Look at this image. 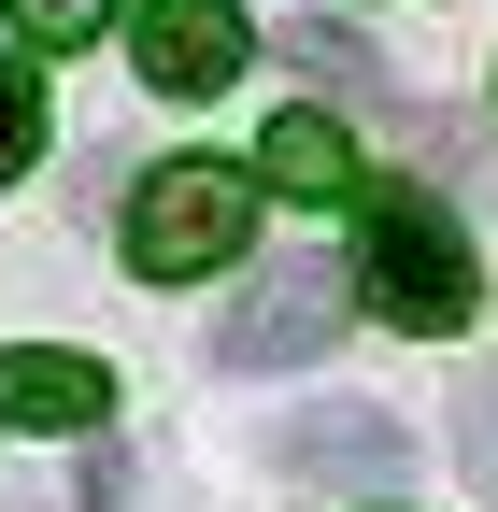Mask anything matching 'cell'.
<instances>
[{
  "mask_svg": "<svg viewBox=\"0 0 498 512\" xmlns=\"http://www.w3.org/2000/svg\"><path fill=\"white\" fill-rule=\"evenodd\" d=\"M385 328H413V342H442V328H470V299H484V271H470V228L427 200V185H385L370 200V228H356V271H342Z\"/></svg>",
  "mask_w": 498,
  "mask_h": 512,
  "instance_id": "1",
  "label": "cell"
},
{
  "mask_svg": "<svg viewBox=\"0 0 498 512\" xmlns=\"http://www.w3.org/2000/svg\"><path fill=\"white\" fill-rule=\"evenodd\" d=\"M242 242H257V171H228V157L143 171V200H129V271L143 285H200V271H228Z\"/></svg>",
  "mask_w": 498,
  "mask_h": 512,
  "instance_id": "2",
  "label": "cell"
},
{
  "mask_svg": "<svg viewBox=\"0 0 498 512\" xmlns=\"http://www.w3.org/2000/svg\"><path fill=\"white\" fill-rule=\"evenodd\" d=\"M342 313H356V285L328 256H271V271L214 313V370H314L342 342Z\"/></svg>",
  "mask_w": 498,
  "mask_h": 512,
  "instance_id": "3",
  "label": "cell"
},
{
  "mask_svg": "<svg viewBox=\"0 0 498 512\" xmlns=\"http://www.w3.org/2000/svg\"><path fill=\"white\" fill-rule=\"evenodd\" d=\"M271 456H285L299 484H356V498H385V484L413 470V427H399V413H370V399H314V413H285V427H271Z\"/></svg>",
  "mask_w": 498,
  "mask_h": 512,
  "instance_id": "4",
  "label": "cell"
},
{
  "mask_svg": "<svg viewBox=\"0 0 498 512\" xmlns=\"http://www.w3.org/2000/svg\"><path fill=\"white\" fill-rule=\"evenodd\" d=\"M129 57H143V86H157V100H214L242 57H257V29H242L228 0H143Z\"/></svg>",
  "mask_w": 498,
  "mask_h": 512,
  "instance_id": "5",
  "label": "cell"
},
{
  "mask_svg": "<svg viewBox=\"0 0 498 512\" xmlns=\"http://www.w3.org/2000/svg\"><path fill=\"white\" fill-rule=\"evenodd\" d=\"M100 413H114V370H100V356L0 342V427H100Z\"/></svg>",
  "mask_w": 498,
  "mask_h": 512,
  "instance_id": "6",
  "label": "cell"
},
{
  "mask_svg": "<svg viewBox=\"0 0 498 512\" xmlns=\"http://www.w3.org/2000/svg\"><path fill=\"white\" fill-rule=\"evenodd\" d=\"M257 185H285V200H356V143H342V114H271Z\"/></svg>",
  "mask_w": 498,
  "mask_h": 512,
  "instance_id": "7",
  "label": "cell"
},
{
  "mask_svg": "<svg viewBox=\"0 0 498 512\" xmlns=\"http://www.w3.org/2000/svg\"><path fill=\"white\" fill-rule=\"evenodd\" d=\"M285 57H299V72H314V86H356V100H385V57H370L356 29H328V15H299V29H271Z\"/></svg>",
  "mask_w": 498,
  "mask_h": 512,
  "instance_id": "8",
  "label": "cell"
},
{
  "mask_svg": "<svg viewBox=\"0 0 498 512\" xmlns=\"http://www.w3.org/2000/svg\"><path fill=\"white\" fill-rule=\"evenodd\" d=\"M43 157V72H29V57H0V185H15Z\"/></svg>",
  "mask_w": 498,
  "mask_h": 512,
  "instance_id": "9",
  "label": "cell"
},
{
  "mask_svg": "<svg viewBox=\"0 0 498 512\" xmlns=\"http://www.w3.org/2000/svg\"><path fill=\"white\" fill-rule=\"evenodd\" d=\"M15 29L57 57V43H100V29H114V0H15Z\"/></svg>",
  "mask_w": 498,
  "mask_h": 512,
  "instance_id": "10",
  "label": "cell"
},
{
  "mask_svg": "<svg viewBox=\"0 0 498 512\" xmlns=\"http://www.w3.org/2000/svg\"><path fill=\"white\" fill-rule=\"evenodd\" d=\"M470 456L498 470V384H470Z\"/></svg>",
  "mask_w": 498,
  "mask_h": 512,
  "instance_id": "11",
  "label": "cell"
}]
</instances>
